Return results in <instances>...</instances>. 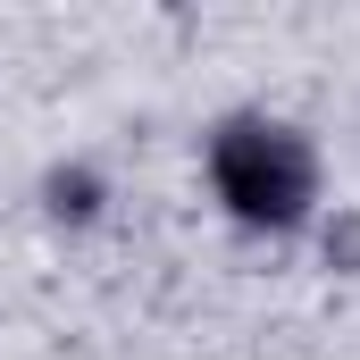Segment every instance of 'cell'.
<instances>
[{"mask_svg":"<svg viewBox=\"0 0 360 360\" xmlns=\"http://www.w3.org/2000/svg\"><path fill=\"white\" fill-rule=\"evenodd\" d=\"M210 184L243 226H302L319 201V160L285 117H226L210 134Z\"/></svg>","mask_w":360,"mask_h":360,"instance_id":"obj_1","label":"cell"},{"mask_svg":"<svg viewBox=\"0 0 360 360\" xmlns=\"http://www.w3.org/2000/svg\"><path fill=\"white\" fill-rule=\"evenodd\" d=\"M42 193H51V218H92V210H101V176H92V168H59Z\"/></svg>","mask_w":360,"mask_h":360,"instance_id":"obj_2","label":"cell"},{"mask_svg":"<svg viewBox=\"0 0 360 360\" xmlns=\"http://www.w3.org/2000/svg\"><path fill=\"white\" fill-rule=\"evenodd\" d=\"M327 260H360V218H344V226H327Z\"/></svg>","mask_w":360,"mask_h":360,"instance_id":"obj_3","label":"cell"}]
</instances>
